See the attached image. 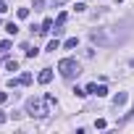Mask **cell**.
<instances>
[{"label": "cell", "instance_id": "cell-1", "mask_svg": "<svg viewBox=\"0 0 134 134\" xmlns=\"http://www.w3.org/2000/svg\"><path fill=\"white\" fill-rule=\"evenodd\" d=\"M58 71H60V76L63 79H74V76H79V60H74V58H60L58 60Z\"/></svg>", "mask_w": 134, "mask_h": 134}, {"label": "cell", "instance_id": "cell-2", "mask_svg": "<svg viewBox=\"0 0 134 134\" xmlns=\"http://www.w3.org/2000/svg\"><path fill=\"white\" fill-rule=\"evenodd\" d=\"M90 40H92L95 45H113V42H116V37L108 34L105 29H92V32H90Z\"/></svg>", "mask_w": 134, "mask_h": 134}, {"label": "cell", "instance_id": "cell-3", "mask_svg": "<svg viewBox=\"0 0 134 134\" xmlns=\"http://www.w3.org/2000/svg\"><path fill=\"white\" fill-rule=\"evenodd\" d=\"M26 113H29V116H37V118H42V116L47 113V108H42V103H40L37 97H29V100H26Z\"/></svg>", "mask_w": 134, "mask_h": 134}, {"label": "cell", "instance_id": "cell-4", "mask_svg": "<svg viewBox=\"0 0 134 134\" xmlns=\"http://www.w3.org/2000/svg\"><path fill=\"white\" fill-rule=\"evenodd\" d=\"M50 79H53V69H42V71H40V76H37V82H40V84H47Z\"/></svg>", "mask_w": 134, "mask_h": 134}, {"label": "cell", "instance_id": "cell-5", "mask_svg": "<svg viewBox=\"0 0 134 134\" xmlns=\"http://www.w3.org/2000/svg\"><path fill=\"white\" fill-rule=\"evenodd\" d=\"M126 100H129V95H126V92H118V95L113 97V105L121 108V105H126Z\"/></svg>", "mask_w": 134, "mask_h": 134}, {"label": "cell", "instance_id": "cell-6", "mask_svg": "<svg viewBox=\"0 0 134 134\" xmlns=\"http://www.w3.org/2000/svg\"><path fill=\"white\" fill-rule=\"evenodd\" d=\"M50 29H53V19H45V21H42V26H40V32H37V34H47V32H50Z\"/></svg>", "mask_w": 134, "mask_h": 134}, {"label": "cell", "instance_id": "cell-7", "mask_svg": "<svg viewBox=\"0 0 134 134\" xmlns=\"http://www.w3.org/2000/svg\"><path fill=\"white\" fill-rule=\"evenodd\" d=\"M21 47H24V50H26V58H34V55H37V53H40V50H37V47H32V45H26V42H24V45H21Z\"/></svg>", "mask_w": 134, "mask_h": 134}, {"label": "cell", "instance_id": "cell-8", "mask_svg": "<svg viewBox=\"0 0 134 134\" xmlns=\"http://www.w3.org/2000/svg\"><path fill=\"white\" fill-rule=\"evenodd\" d=\"M76 45H79V40H76V37H69V40L63 42V47H66V50H71V47H76Z\"/></svg>", "mask_w": 134, "mask_h": 134}, {"label": "cell", "instance_id": "cell-9", "mask_svg": "<svg viewBox=\"0 0 134 134\" xmlns=\"http://www.w3.org/2000/svg\"><path fill=\"white\" fill-rule=\"evenodd\" d=\"M5 32H8V34H13V37H16V34H19V24H13V21H11V24H8V26H5Z\"/></svg>", "mask_w": 134, "mask_h": 134}, {"label": "cell", "instance_id": "cell-10", "mask_svg": "<svg viewBox=\"0 0 134 134\" xmlns=\"http://www.w3.org/2000/svg\"><path fill=\"white\" fill-rule=\"evenodd\" d=\"M58 103H55V97L53 95H45V108H55Z\"/></svg>", "mask_w": 134, "mask_h": 134}, {"label": "cell", "instance_id": "cell-11", "mask_svg": "<svg viewBox=\"0 0 134 134\" xmlns=\"http://www.w3.org/2000/svg\"><path fill=\"white\" fill-rule=\"evenodd\" d=\"M11 47H13V42H11V40H3V42H0V50H3V53H8Z\"/></svg>", "mask_w": 134, "mask_h": 134}, {"label": "cell", "instance_id": "cell-12", "mask_svg": "<svg viewBox=\"0 0 134 134\" xmlns=\"http://www.w3.org/2000/svg\"><path fill=\"white\" fill-rule=\"evenodd\" d=\"M58 47H60V45H58V37H55V40H50V42H47V50H50V53H55V50H58Z\"/></svg>", "mask_w": 134, "mask_h": 134}, {"label": "cell", "instance_id": "cell-13", "mask_svg": "<svg viewBox=\"0 0 134 134\" xmlns=\"http://www.w3.org/2000/svg\"><path fill=\"white\" fill-rule=\"evenodd\" d=\"M32 82H34V76H32L29 71H26V74H21V84H32Z\"/></svg>", "mask_w": 134, "mask_h": 134}, {"label": "cell", "instance_id": "cell-14", "mask_svg": "<svg viewBox=\"0 0 134 134\" xmlns=\"http://www.w3.org/2000/svg\"><path fill=\"white\" fill-rule=\"evenodd\" d=\"M95 95H97V97H105V95H108V87H105V84H100V87L95 90Z\"/></svg>", "mask_w": 134, "mask_h": 134}, {"label": "cell", "instance_id": "cell-15", "mask_svg": "<svg viewBox=\"0 0 134 134\" xmlns=\"http://www.w3.org/2000/svg\"><path fill=\"white\" fill-rule=\"evenodd\" d=\"M5 69H8V71H19V63H16V60H5Z\"/></svg>", "mask_w": 134, "mask_h": 134}, {"label": "cell", "instance_id": "cell-16", "mask_svg": "<svg viewBox=\"0 0 134 134\" xmlns=\"http://www.w3.org/2000/svg\"><path fill=\"white\" fill-rule=\"evenodd\" d=\"M16 16H19V19H29V8H19Z\"/></svg>", "mask_w": 134, "mask_h": 134}, {"label": "cell", "instance_id": "cell-17", "mask_svg": "<svg viewBox=\"0 0 134 134\" xmlns=\"http://www.w3.org/2000/svg\"><path fill=\"white\" fill-rule=\"evenodd\" d=\"M8 87H11V90H16V87H21V76H19V79H8Z\"/></svg>", "mask_w": 134, "mask_h": 134}, {"label": "cell", "instance_id": "cell-18", "mask_svg": "<svg viewBox=\"0 0 134 134\" xmlns=\"http://www.w3.org/2000/svg\"><path fill=\"white\" fill-rule=\"evenodd\" d=\"M66 19H69V16H66V13H60V16L55 19V26H63V24H66Z\"/></svg>", "mask_w": 134, "mask_h": 134}, {"label": "cell", "instance_id": "cell-19", "mask_svg": "<svg viewBox=\"0 0 134 134\" xmlns=\"http://www.w3.org/2000/svg\"><path fill=\"white\" fill-rule=\"evenodd\" d=\"M74 95H76V97H84V95H87V90H79V87H74Z\"/></svg>", "mask_w": 134, "mask_h": 134}, {"label": "cell", "instance_id": "cell-20", "mask_svg": "<svg viewBox=\"0 0 134 134\" xmlns=\"http://www.w3.org/2000/svg\"><path fill=\"white\" fill-rule=\"evenodd\" d=\"M42 5H45V0H34V11H40Z\"/></svg>", "mask_w": 134, "mask_h": 134}, {"label": "cell", "instance_id": "cell-21", "mask_svg": "<svg viewBox=\"0 0 134 134\" xmlns=\"http://www.w3.org/2000/svg\"><path fill=\"white\" fill-rule=\"evenodd\" d=\"M5 100H8V92H0V105H3Z\"/></svg>", "mask_w": 134, "mask_h": 134}, {"label": "cell", "instance_id": "cell-22", "mask_svg": "<svg viewBox=\"0 0 134 134\" xmlns=\"http://www.w3.org/2000/svg\"><path fill=\"white\" fill-rule=\"evenodd\" d=\"M5 11H8V5L3 3V0H0V13H5Z\"/></svg>", "mask_w": 134, "mask_h": 134}, {"label": "cell", "instance_id": "cell-23", "mask_svg": "<svg viewBox=\"0 0 134 134\" xmlns=\"http://www.w3.org/2000/svg\"><path fill=\"white\" fill-rule=\"evenodd\" d=\"M5 121H8V116H5L3 110H0V124H5Z\"/></svg>", "mask_w": 134, "mask_h": 134}, {"label": "cell", "instance_id": "cell-24", "mask_svg": "<svg viewBox=\"0 0 134 134\" xmlns=\"http://www.w3.org/2000/svg\"><path fill=\"white\" fill-rule=\"evenodd\" d=\"M53 3H60V0H53Z\"/></svg>", "mask_w": 134, "mask_h": 134}, {"label": "cell", "instance_id": "cell-25", "mask_svg": "<svg viewBox=\"0 0 134 134\" xmlns=\"http://www.w3.org/2000/svg\"><path fill=\"white\" fill-rule=\"evenodd\" d=\"M131 66H134V60H131Z\"/></svg>", "mask_w": 134, "mask_h": 134}]
</instances>
